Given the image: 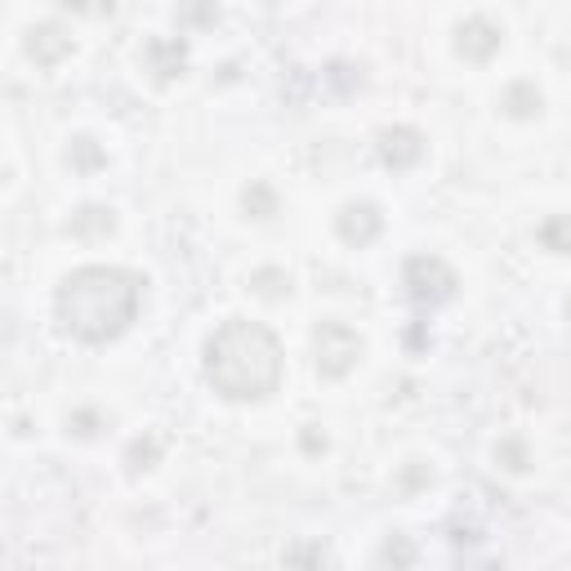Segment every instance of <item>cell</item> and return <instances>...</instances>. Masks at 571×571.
Returning <instances> with one entry per match:
<instances>
[{"instance_id": "52a82bcc", "label": "cell", "mask_w": 571, "mask_h": 571, "mask_svg": "<svg viewBox=\"0 0 571 571\" xmlns=\"http://www.w3.org/2000/svg\"><path fill=\"white\" fill-rule=\"evenodd\" d=\"M68 50H72V36H68L59 23H40V27L32 32V40H27V54H32L36 63H45V68L59 63Z\"/></svg>"}, {"instance_id": "8fae6325", "label": "cell", "mask_w": 571, "mask_h": 571, "mask_svg": "<svg viewBox=\"0 0 571 571\" xmlns=\"http://www.w3.org/2000/svg\"><path fill=\"white\" fill-rule=\"evenodd\" d=\"M272 206H277V202H272L268 187H259V183H255V187H246V210H259V219H268V215H272Z\"/></svg>"}, {"instance_id": "3957f363", "label": "cell", "mask_w": 571, "mask_h": 571, "mask_svg": "<svg viewBox=\"0 0 571 571\" xmlns=\"http://www.w3.org/2000/svg\"><path fill=\"white\" fill-rule=\"evenodd\" d=\"M357 357H362V340L353 336L349 326L326 321V326L317 330V370H321V375L340 379V375H349V370L357 366Z\"/></svg>"}, {"instance_id": "7c38bea8", "label": "cell", "mask_w": 571, "mask_h": 571, "mask_svg": "<svg viewBox=\"0 0 571 571\" xmlns=\"http://www.w3.org/2000/svg\"><path fill=\"white\" fill-rule=\"evenodd\" d=\"M496 460H505V469H513V473H522V469H527V451H522L518 442H505V447H496Z\"/></svg>"}, {"instance_id": "5b68a950", "label": "cell", "mask_w": 571, "mask_h": 571, "mask_svg": "<svg viewBox=\"0 0 571 571\" xmlns=\"http://www.w3.org/2000/svg\"><path fill=\"white\" fill-rule=\"evenodd\" d=\"M340 236L349 246H366V242H375L379 236V228H385V215H379L370 202H353V206H344L340 210Z\"/></svg>"}, {"instance_id": "ba28073f", "label": "cell", "mask_w": 571, "mask_h": 571, "mask_svg": "<svg viewBox=\"0 0 571 571\" xmlns=\"http://www.w3.org/2000/svg\"><path fill=\"white\" fill-rule=\"evenodd\" d=\"M379 153H385L389 166L406 170V166H415V161L424 157V143H420L415 130H385V143H379Z\"/></svg>"}, {"instance_id": "30bf717a", "label": "cell", "mask_w": 571, "mask_h": 571, "mask_svg": "<svg viewBox=\"0 0 571 571\" xmlns=\"http://www.w3.org/2000/svg\"><path fill=\"white\" fill-rule=\"evenodd\" d=\"M540 242L554 251V255H571V219H549L540 228Z\"/></svg>"}, {"instance_id": "6da1fadb", "label": "cell", "mask_w": 571, "mask_h": 571, "mask_svg": "<svg viewBox=\"0 0 571 571\" xmlns=\"http://www.w3.org/2000/svg\"><path fill=\"white\" fill-rule=\"evenodd\" d=\"M138 304H143V281L125 268H104V264H89L63 277L54 300L63 330L85 344H108L121 330H130Z\"/></svg>"}, {"instance_id": "7a4b0ae2", "label": "cell", "mask_w": 571, "mask_h": 571, "mask_svg": "<svg viewBox=\"0 0 571 571\" xmlns=\"http://www.w3.org/2000/svg\"><path fill=\"white\" fill-rule=\"evenodd\" d=\"M281 344L268 326L232 317L206 344V379L228 402H264L281 385Z\"/></svg>"}, {"instance_id": "277c9868", "label": "cell", "mask_w": 571, "mask_h": 571, "mask_svg": "<svg viewBox=\"0 0 571 571\" xmlns=\"http://www.w3.org/2000/svg\"><path fill=\"white\" fill-rule=\"evenodd\" d=\"M406 286L420 304H438L455 291V272L442 259H411L406 264Z\"/></svg>"}, {"instance_id": "9c48e42d", "label": "cell", "mask_w": 571, "mask_h": 571, "mask_svg": "<svg viewBox=\"0 0 571 571\" xmlns=\"http://www.w3.org/2000/svg\"><path fill=\"white\" fill-rule=\"evenodd\" d=\"M505 108H509V117H536V112H540V89L527 85V81L509 85V89H505Z\"/></svg>"}, {"instance_id": "8992f818", "label": "cell", "mask_w": 571, "mask_h": 571, "mask_svg": "<svg viewBox=\"0 0 571 571\" xmlns=\"http://www.w3.org/2000/svg\"><path fill=\"white\" fill-rule=\"evenodd\" d=\"M455 50L464 54V59H491L496 50H500V27L496 23H487V19H469L460 32H455Z\"/></svg>"}]
</instances>
